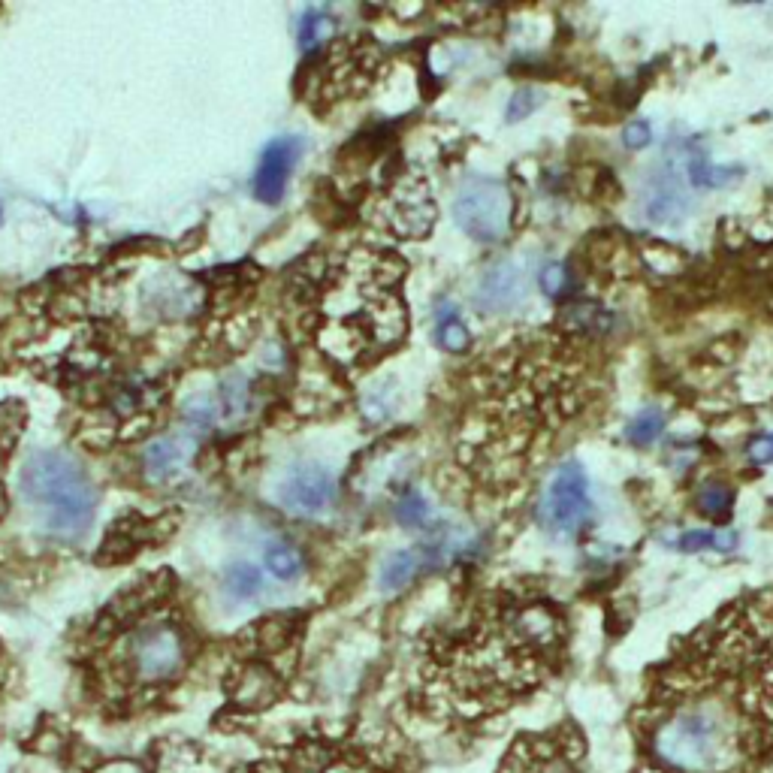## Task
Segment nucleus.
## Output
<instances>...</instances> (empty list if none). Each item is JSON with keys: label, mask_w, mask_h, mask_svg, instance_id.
Returning <instances> with one entry per match:
<instances>
[{"label": "nucleus", "mask_w": 773, "mask_h": 773, "mask_svg": "<svg viewBox=\"0 0 773 773\" xmlns=\"http://www.w3.org/2000/svg\"><path fill=\"white\" fill-rule=\"evenodd\" d=\"M632 773H767L773 767V589H755L647 674L632 716Z\"/></svg>", "instance_id": "1"}, {"label": "nucleus", "mask_w": 773, "mask_h": 773, "mask_svg": "<svg viewBox=\"0 0 773 773\" xmlns=\"http://www.w3.org/2000/svg\"><path fill=\"white\" fill-rule=\"evenodd\" d=\"M565 647L553 598L520 583L484 589L420 641L408 707L453 734L490 728L556 677Z\"/></svg>", "instance_id": "2"}, {"label": "nucleus", "mask_w": 773, "mask_h": 773, "mask_svg": "<svg viewBox=\"0 0 773 773\" xmlns=\"http://www.w3.org/2000/svg\"><path fill=\"white\" fill-rule=\"evenodd\" d=\"M577 333H550L538 330L517 336L508 348L493 354L490 375L478 396L475 423L487 435L462 447V459L484 447L487 469L496 456L520 469V456H529L538 438L556 432L568 417L583 408V363L571 348ZM586 339V336H583ZM478 456L472 462H478Z\"/></svg>", "instance_id": "3"}, {"label": "nucleus", "mask_w": 773, "mask_h": 773, "mask_svg": "<svg viewBox=\"0 0 773 773\" xmlns=\"http://www.w3.org/2000/svg\"><path fill=\"white\" fill-rule=\"evenodd\" d=\"M405 260L390 251L360 248L327 269L330 324L321 330L324 351L348 366H369L402 345L408 308L402 299Z\"/></svg>", "instance_id": "4"}, {"label": "nucleus", "mask_w": 773, "mask_h": 773, "mask_svg": "<svg viewBox=\"0 0 773 773\" xmlns=\"http://www.w3.org/2000/svg\"><path fill=\"white\" fill-rule=\"evenodd\" d=\"M22 493L40 514L43 529L58 538H82L94 523V487L88 475L64 453H34L22 469Z\"/></svg>", "instance_id": "5"}, {"label": "nucleus", "mask_w": 773, "mask_h": 773, "mask_svg": "<svg viewBox=\"0 0 773 773\" xmlns=\"http://www.w3.org/2000/svg\"><path fill=\"white\" fill-rule=\"evenodd\" d=\"M496 773H589L586 740L574 722L547 731H523L514 737Z\"/></svg>", "instance_id": "6"}, {"label": "nucleus", "mask_w": 773, "mask_h": 773, "mask_svg": "<svg viewBox=\"0 0 773 773\" xmlns=\"http://www.w3.org/2000/svg\"><path fill=\"white\" fill-rule=\"evenodd\" d=\"M453 218L459 230L481 245H496L511 227V194L502 182L472 176L453 200Z\"/></svg>", "instance_id": "7"}, {"label": "nucleus", "mask_w": 773, "mask_h": 773, "mask_svg": "<svg viewBox=\"0 0 773 773\" xmlns=\"http://www.w3.org/2000/svg\"><path fill=\"white\" fill-rule=\"evenodd\" d=\"M592 517L589 478L577 462H565L556 469L541 496V523L553 535H577Z\"/></svg>", "instance_id": "8"}, {"label": "nucleus", "mask_w": 773, "mask_h": 773, "mask_svg": "<svg viewBox=\"0 0 773 773\" xmlns=\"http://www.w3.org/2000/svg\"><path fill=\"white\" fill-rule=\"evenodd\" d=\"M127 659L139 680L164 683L173 680L185 665V644L173 626H145L127 641Z\"/></svg>", "instance_id": "9"}, {"label": "nucleus", "mask_w": 773, "mask_h": 773, "mask_svg": "<svg viewBox=\"0 0 773 773\" xmlns=\"http://www.w3.org/2000/svg\"><path fill=\"white\" fill-rule=\"evenodd\" d=\"M278 502L299 517L324 514L336 502V478L318 462H299L278 484Z\"/></svg>", "instance_id": "10"}, {"label": "nucleus", "mask_w": 773, "mask_h": 773, "mask_svg": "<svg viewBox=\"0 0 773 773\" xmlns=\"http://www.w3.org/2000/svg\"><path fill=\"white\" fill-rule=\"evenodd\" d=\"M387 224L393 233L405 239H423L429 236L435 224V203L429 197L426 179L420 176H402L387 200Z\"/></svg>", "instance_id": "11"}, {"label": "nucleus", "mask_w": 773, "mask_h": 773, "mask_svg": "<svg viewBox=\"0 0 773 773\" xmlns=\"http://www.w3.org/2000/svg\"><path fill=\"white\" fill-rule=\"evenodd\" d=\"M302 158V139L299 136H281L272 139L263 154H260V167L254 173V197L266 206H275L284 197L287 179L296 167V161Z\"/></svg>", "instance_id": "12"}, {"label": "nucleus", "mask_w": 773, "mask_h": 773, "mask_svg": "<svg viewBox=\"0 0 773 773\" xmlns=\"http://www.w3.org/2000/svg\"><path fill=\"white\" fill-rule=\"evenodd\" d=\"M526 290V272L523 266L517 263H499L493 266L481 284H478V293H475V305L481 308L484 315H496V312H508V308H514L520 302Z\"/></svg>", "instance_id": "13"}, {"label": "nucleus", "mask_w": 773, "mask_h": 773, "mask_svg": "<svg viewBox=\"0 0 773 773\" xmlns=\"http://www.w3.org/2000/svg\"><path fill=\"white\" fill-rule=\"evenodd\" d=\"M191 453H194V438L191 435H167V438L151 441L148 450H145V459H142L145 478L154 481V484L176 478L188 466Z\"/></svg>", "instance_id": "14"}, {"label": "nucleus", "mask_w": 773, "mask_h": 773, "mask_svg": "<svg viewBox=\"0 0 773 773\" xmlns=\"http://www.w3.org/2000/svg\"><path fill=\"white\" fill-rule=\"evenodd\" d=\"M644 206H647V215H650L653 224L677 227V224L686 218L689 203H686V197H683V188H680V182H677V170L671 167V161H668V170L650 185Z\"/></svg>", "instance_id": "15"}, {"label": "nucleus", "mask_w": 773, "mask_h": 773, "mask_svg": "<svg viewBox=\"0 0 773 773\" xmlns=\"http://www.w3.org/2000/svg\"><path fill=\"white\" fill-rule=\"evenodd\" d=\"M236 701L245 704V707H266L275 701L278 695V677L260 665H251L242 671V677L236 680V689H233Z\"/></svg>", "instance_id": "16"}, {"label": "nucleus", "mask_w": 773, "mask_h": 773, "mask_svg": "<svg viewBox=\"0 0 773 773\" xmlns=\"http://www.w3.org/2000/svg\"><path fill=\"white\" fill-rule=\"evenodd\" d=\"M218 408L224 420H239L251 408V387L245 375H230L218 387Z\"/></svg>", "instance_id": "17"}, {"label": "nucleus", "mask_w": 773, "mask_h": 773, "mask_svg": "<svg viewBox=\"0 0 773 773\" xmlns=\"http://www.w3.org/2000/svg\"><path fill=\"white\" fill-rule=\"evenodd\" d=\"M435 339H438V345H441L444 351H450V354L469 351V342H472V339H469V330H466V324L459 321V315H456L453 305H447V308H441V312H438Z\"/></svg>", "instance_id": "18"}, {"label": "nucleus", "mask_w": 773, "mask_h": 773, "mask_svg": "<svg viewBox=\"0 0 773 773\" xmlns=\"http://www.w3.org/2000/svg\"><path fill=\"white\" fill-rule=\"evenodd\" d=\"M417 568H420V562H417V556H414L411 550L393 553V556L384 562V568H381V589H384V592L402 589L405 583H411V577L417 574Z\"/></svg>", "instance_id": "19"}, {"label": "nucleus", "mask_w": 773, "mask_h": 773, "mask_svg": "<svg viewBox=\"0 0 773 773\" xmlns=\"http://www.w3.org/2000/svg\"><path fill=\"white\" fill-rule=\"evenodd\" d=\"M224 586L233 598H254L263 589V574L251 562H236L224 574Z\"/></svg>", "instance_id": "20"}, {"label": "nucleus", "mask_w": 773, "mask_h": 773, "mask_svg": "<svg viewBox=\"0 0 773 773\" xmlns=\"http://www.w3.org/2000/svg\"><path fill=\"white\" fill-rule=\"evenodd\" d=\"M266 568H269V574H275L278 580H296L299 571H302V556H299L290 544L275 541V544L266 547Z\"/></svg>", "instance_id": "21"}, {"label": "nucleus", "mask_w": 773, "mask_h": 773, "mask_svg": "<svg viewBox=\"0 0 773 773\" xmlns=\"http://www.w3.org/2000/svg\"><path fill=\"white\" fill-rule=\"evenodd\" d=\"M432 508H429V502L423 499V493H417V490H408L402 499H399V505H396V520L402 523V526H408V529H423V526H429L432 523Z\"/></svg>", "instance_id": "22"}, {"label": "nucleus", "mask_w": 773, "mask_h": 773, "mask_svg": "<svg viewBox=\"0 0 773 773\" xmlns=\"http://www.w3.org/2000/svg\"><path fill=\"white\" fill-rule=\"evenodd\" d=\"M330 31H333V19L324 10H308L299 22V46L305 52H312L330 37Z\"/></svg>", "instance_id": "23"}, {"label": "nucleus", "mask_w": 773, "mask_h": 773, "mask_svg": "<svg viewBox=\"0 0 773 773\" xmlns=\"http://www.w3.org/2000/svg\"><path fill=\"white\" fill-rule=\"evenodd\" d=\"M22 423H25L22 405H16V402L0 405V469H4V459L10 456V450L22 432Z\"/></svg>", "instance_id": "24"}, {"label": "nucleus", "mask_w": 773, "mask_h": 773, "mask_svg": "<svg viewBox=\"0 0 773 773\" xmlns=\"http://www.w3.org/2000/svg\"><path fill=\"white\" fill-rule=\"evenodd\" d=\"M662 429H665V411H659V408H647V411H641V414L629 423L626 435H629V441H632V444L647 447V444H653V441L662 435Z\"/></svg>", "instance_id": "25"}, {"label": "nucleus", "mask_w": 773, "mask_h": 773, "mask_svg": "<svg viewBox=\"0 0 773 773\" xmlns=\"http://www.w3.org/2000/svg\"><path fill=\"white\" fill-rule=\"evenodd\" d=\"M215 417H218V405H215L209 396H197V399L188 402V408H185V420H188V426H194V429H209V426L215 423Z\"/></svg>", "instance_id": "26"}, {"label": "nucleus", "mask_w": 773, "mask_h": 773, "mask_svg": "<svg viewBox=\"0 0 773 773\" xmlns=\"http://www.w3.org/2000/svg\"><path fill=\"white\" fill-rule=\"evenodd\" d=\"M538 106H541V91L538 88H520L508 103V121H520V118L532 115Z\"/></svg>", "instance_id": "27"}, {"label": "nucleus", "mask_w": 773, "mask_h": 773, "mask_svg": "<svg viewBox=\"0 0 773 773\" xmlns=\"http://www.w3.org/2000/svg\"><path fill=\"white\" fill-rule=\"evenodd\" d=\"M541 290H544L547 296H553V299L568 290V272H565L562 263L550 260V263L541 266Z\"/></svg>", "instance_id": "28"}, {"label": "nucleus", "mask_w": 773, "mask_h": 773, "mask_svg": "<svg viewBox=\"0 0 773 773\" xmlns=\"http://www.w3.org/2000/svg\"><path fill=\"white\" fill-rule=\"evenodd\" d=\"M698 508H701V514H707V517H725L728 508H731V493L722 490V487H710V490H704V493L698 496Z\"/></svg>", "instance_id": "29"}, {"label": "nucleus", "mask_w": 773, "mask_h": 773, "mask_svg": "<svg viewBox=\"0 0 773 773\" xmlns=\"http://www.w3.org/2000/svg\"><path fill=\"white\" fill-rule=\"evenodd\" d=\"M650 139H653V130H650V121H632L626 130H623V142H626V148H644V145H650Z\"/></svg>", "instance_id": "30"}, {"label": "nucleus", "mask_w": 773, "mask_h": 773, "mask_svg": "<svg viewBox=\"0 0 773 773\" xmlns=\"http://www.w3.org/2000/svg\"><path fill=\"white\" fill-rule=\"evenodd\" d=\"M746 456L752 462H761V466H767V462H773V435H758L749 441L746 447Z\"/></svg>", "instance_id": "31"}, {"label": "nucleus", "mask_w": 773, "mask_h": 773, "mask_svg": "<svg viewBox=\"0 0 773 773\" xmlns=\"http://www.w3.org/2000/svg\"><path fill=\"white\" fill-rule=\"evenodd\" d=\"M683 550H701V547H713V532H689L680 544Z\"/></svg>", "instance_id": "32"}, {"label": "nucleus", "mask_w": 773, "mask_h": 773, "mask_svg": "<svg viewBox=\"0 0 773 773\" xmlns=\"http://www.w3.org/2000/svg\"><path fill=\"white\" fill-rule=\"evenodd\" d=\"M7 514V493H4V487H0V517Z\"/></svg>", "instance_id": "33"}, {"label": "nucleus", "mask_w": 773, "mask_h": 773, "mask_svg": "<svg viewBox=\"0 0 773 773\" xmlns=\"http://www.w3.org/2000/svg\"><path fill=\"white\" fill-rule=\"evenodd\" d=\"M0 218H4V209H0Z\"/></svg>", "instance_id": "34"}]
</instances>
